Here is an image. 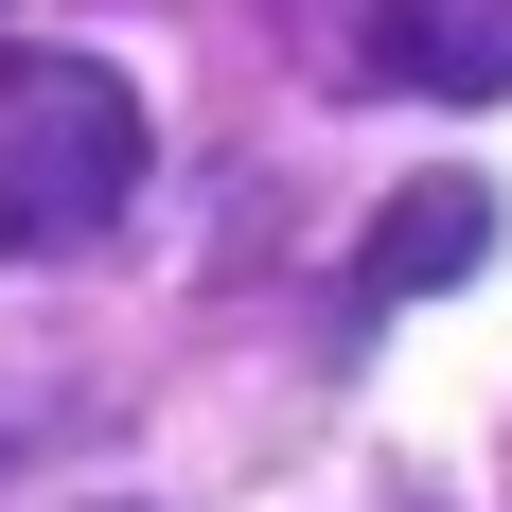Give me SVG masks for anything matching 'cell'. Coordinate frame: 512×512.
Returning a JSON list of instances; mask_svg holds the SVG:
<instances>
[{"label":"cell","mask_w":512,"mask_h":512,"mask_svg":"<svg viewBox=\"0 0 512 512\" xmlns=\"http://www.w3.org/2000/svg\"><path fill=\"white\" fill-rule=\"evenodd\" d=\"M106 512H124V495H106Z\"/></svg>","instance_id":"obj_4"},{"label":"cell","mask_w":512,"mask_h":512,"mask_svg":"<svg viewBox=\"0 0 512 512\" xmlns=\"http://www.w3.org/2000/svg\"><path fill=\"white\" fill-rule=\"evenodd\" d=\"M371 71L442 89V106H495L512 89V0H371Z\"/></svg>","instance_id":"obj_2"},{"label":"cell","mask_w":512,"mask_h":512,"mask_svg":"<svg viewBox=\"0 0 512 512\" xmlns=\"http://www.w3.org/2000/svg\"><path fill=\"white\" fill-rule=\"evenodd\" d=\"M142 89L106 53H0V265H53V248H106L142 212Z\"/></svg>","instance_id":"obj_1"},{"label":"cell","mask_w":512,"mask_h":512,"mask_svg":"<svg viewBox=\"0 0 512 512\" xmlns=\"http://www.w3.org/2000/svg\"><path fill=\"white\" fill-rule=\"evenodd\" d=\"M477 248H495V195H477V177H442V195H424V212H389V230H371V248H354V283H336V318H354V336H371V318H389V301H424V283H460Z\"/></svg>","instance_id":"obj_3"}]
</instances>
